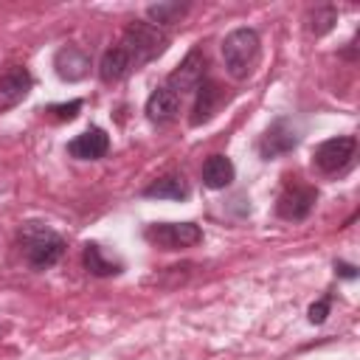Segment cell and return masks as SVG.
I'll use <instances>...</instances> for the list:
<instances>
[{"label":"cell","mask_w":360,"mask_h":360,"mask_svg":"<svg viewBox=\"0 0 360 360\" xmlns=\"http://www.w3.org/2000/svg\"><path fill=\"white\" fill-rule=\"evenodd\" d=\"M354 152H357V141H354V135L326 138L323 143L315 146V152H312V163L318 166V172H323V174H335V172H343V169L354 160Z\"/></svg>","instance_id":"obj_5"},{"label":"cell","mask_w":360,"mask_h":360,"mask_svg":"<svg viewBox=\"0 0 360 360\" xmlns=\"http://www.w3.org/2000/svg\"><path fill=\"white\" fill-rule=\"evenodd\" d=\"M79 110H82V101H79V98H73V101H68V104H51V107H48L51 118H56V121H73V118L79 115Z\"/></svg>","instance_id":"obj_20"},{"label":"cell","mask_w":360,"mask_h":360,"mask_svg":"<svg viewBox=\"0 0 360 360\" xmlns=\"http://www.w3.org/2000/svg\"><path fill=\"white\" fill-rule=\"evenodd\" d=\"M188 11V3H155L146 8V22H152L155 28H163V25H172L177 22L183 14Z\"/></svg>","instance_id":"obj_18"},{"label":"cell","mask_w":360,"mask_h":360,"mask_svg":"<svg viewBox=\"0 0 360 360\" xmlns=\"http://www.w3.org/2000/svg\"><path fill=\"white\" fill-rule=\"evenodd\" d=\"M318 200V188L309 186V183H287L284 191L278 194V202H276V214L287 222H298V219H307L312 205Z\"/></svg>","instance_id":"obj_6"},{"label":"cell","mask_w":360,"mask_h":360,"mask_svg":"<svg viewBox=\"0 0 360 360\" xmlns=\"http://www.w3.org/2000/svg\"><path fill=\"white\" fill-rule=\"evenodd\" d=\"M177 112H180V96L172 93L166 84L155 87L152 96L146 98V118L152 124H158V127L160 124H172L177 118Z\"/></svg>","instance_id":"obj_12"},{"label":"cell","mask_w":360,"mask_h":360,"mask_svg":"<svg viewBox=\"0 0 360 360\" xmlns=\"http://www.w3.org/2000/svg\"><path fill=\"white\" fill-rule=\"evenodd\" d=\"M205 68H208L205 53H202L200 48H194V51H188V53H186V59H183V62L169 73L166 87L183 98V93H191V90H197V87H200V82L205 79Z\"/></svg>","instance_id":"obj_7"},{"label":"cell","mask_w":360,"mask_h":360,"mask_svg":"<svg viewBox=\"0 0 360 360\" xmlns=\"http://www.w3.org/2000/svg\"><path fill=\"white\" fill-rule=\"evenodd\" d=\"M194 93H197V98H194V107H191V127H200V124H205L217 115V110L225 98V90L214 79L205 76Z\"/></svg>","instance_id":"obj_9"},{"label":"cell","mask_w":360,"mask_h":360,"mask_svg":"<svg viewBox=\"0 0 360 360\" xmlns=\"http://www.w3.org/2000/svg\"><path fill=\"white\" fill-rule=\"evenodd\" d=\"M82 259H84V270L93 273V276H98V278H107V276H118V273H121V262L107 259L104 250H101L96 242H87V245H84Z\"/></svg>","instance_id":"obj_17"},{"label":"cell","mask_w":360,"mask_h":360,"mask_svg":"<svg viewBox=\"0 0 360 360\" xmlns=\"http://www.w3.org/2000/svg\"><path fill=\"white\" fill-rule=\"evenodd\" d=\"M20 248L25 253V262L34 270H48L62 259L65 239L53 228L42 225V222H25L20 228Z\"/></svg>","instance_id":"obj_1"},{"label":"cell","mask_w":360,"mask_h":360,"mask_svg":"<svg viewBox=\"0 0 360 360\" xmlns=\"http://www.w3.org/2000/svg\"><path fill=\"white\" fill-rule=\"evenodd\" d=\"M53 68H56L59 79H65V82H79V79H84L87 70H90V56H87L82 48H76V45H65V48L56 51Z\"/></svg>","instance_id":"obj_13"},{"label":"cell","mask_w":360,"mask_h":360,"mask_svg":"<svg viewBox=\"0 0 360 360\" xmlns=\"http://www.w3.org/2000/svg\"><path fill=\"white\" fill-rule=\"evenodd\" d=\"M335 270H338L343 278H354V276H357L354 264H346V262H335Z\"/></svg>","instance_id":"obj_22"},{"label":"cell","mask_w":360,"mask_h":360,"mask_svg":"<svg viewBox=\"0 0 360 360\" xmlns=\"http://www.w3.org/2000/svg\"><path fill=\"white\" fill-rule=\"evenodd\" d=\"M233 177H236V169H233L231 158H225V155H211L202 163V183L208 188H214V191L228 188L233 183Z\"/></svg>","instance_id":"obj_14"},{"label":"cell","mask_w":360,"mask_h":360,"mask_svg":"<svg viewBox=\"0 0 360 360\" xmlns=\"http://www.w3.org/2000/svg\"><path fill=\"white\" fill-rule=\"evenodd\" d=\"M143 239L160 250H183L202 242V231L194 222H155L143 231Z\"/></svg>","instance_id":"obj_4"},{"label":"cell","mask_w":360,"mask_h":360,"mask_svg":"<svg viewBox=\"0 0 360 360\" xmlns=\"http://www.w3.org/2000/svg\"><path fill=\"white\" fill-rule=\"evenodd\" d=\"M335 22H338V11H335L332 6H321V8H315V11L309 14V31H312L315 37L329 34V31L335 28Z\"/></svg>","instance_id":"obj_19"},{"label":"cell","mask_w":360,"mask_h":360,"mask_svg":"<svg viewBox=\"0 0 360 360\" xmlns=\"http://www.w3.org/2000/svg\"><path fill=\"white\" fill-rule=\"evenodd\" d=\"M143 197H149V200H186L188 183L183 174H163L143 188Z\"/></svg>","instance_id":"obj_15"},{"label":"cell","mask_w":360,"mask_h":360,"mask_svg":"<svg viewBox=\"0 0 360 360\" xmlns=\"http://www.w3.org/2000/svg\"><path fill=\"white\" fill-rule=\"evenodd\" d=\"M326 315H329V295L321 298V301H315V304L309 307V321H312V323H323Z\"/></svg>","instance_id":"obj_21"},{"label":"cell","mask_w":360,"mask_h":360,"mask_svg":"<svg viewBox=\"0 0 360 360\" xmlns=\"http://www.w3.org/2000/svg\"><path fill=\"white\" fill-rule=\"evenodd\" d=\"M34 87V76L25 68H11L0 76V110L17 107Z\"/></svg>","instance_id":"obj_10"},{"label":"cell","mask_w":360,"mask_h":360,"mask_svg":"<svg viewBox=\"0 0 360 360\" xmlns=\"http://www.w3.org/2000/svg\"><path fill=\"white\" fill-rule=\"evenodd\" d=\"M262 39L256 28H233L222 39V62L233 79H248L259 62Z\"/></svg>","instance_id":"obj_3"},{"label":"cell","mask_w":360,"mask_h":360,"mask_svg":"<svg viewBox=\"0 0 360 360\" xmlns=\"http://www.w3.org/2000/svg\"><path fill=\"white\" fill-rule=\"evenodd\" d=\"M129 70H132V65H129L127 53H124L118 45H112V48L104 51V56H101V62H98V76H101L104 84H115V82H121Z\"/></svg>","instance_id":"obj_16"},{"label":"cell","mask_w":360,"mask_h":360,"mask_svg":"<svg viewBox=\"0 0 360 360\" xmlns=\"http://www.w3.org/2000/svg\"><path fill=\"white\" fill-rule=\"evenodd\" d=\"M166 45H169V37L160 28H155L152 22H146V20L129 22L124 28V34H121V42H118V48L127 53L132 70H138L141 65L158 59L166 51Z\"/></svg>","instance_id":"obj_2"},{"label":"cell","mask_w":360,"mask_h":360,"mask_svg":"<svg viewBox=\"0 0 360 360\" xmlns=\"http://www.w3.org/2000/svg\"><path fill=\"white\" fill-rule=\"evenodd\" d=\"M110 149V138L101 127H90L84 129L82 135H76L70 143H68V155L76 158V160H98L104 158Z\"/></svg>","instance_id":"obj_11"},{"label":"cell","mask_w":360,"mask_h":360,"mask_svg":"<svg viewBox=\"0 0 360 360\" xmlns=\"http://www.w3.org/2000/svg\"><path fill=\"white\" fill-rule=\"evenodd\" d=\"M298 146V132H295V127H292V121L290 118H276L267 129H264V135L259 138V155L264 158V160H273V158H278V155H287V152H292Z\"/></svg>","instance_id":"obj_8"}]
</instances>
